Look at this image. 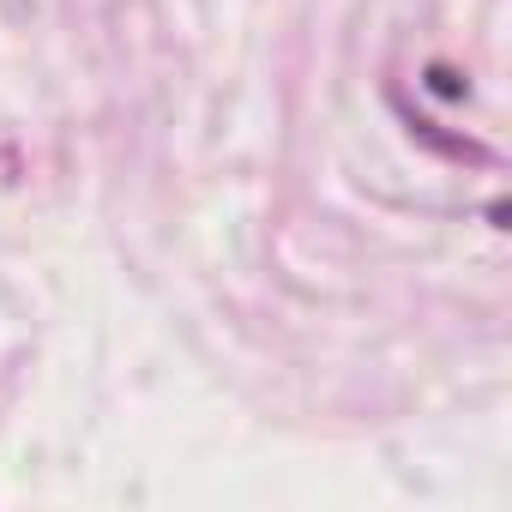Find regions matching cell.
Returning <instances> with one entry per match:
<instances>
[{"mask_svg": "<svg viewBox=\"0 0 512 512\" xmlns=\"http://www.w3.org/2000/svg\"><path fill=\"white\" fill-rule=\"evenodd\" d=\"M428 91H434V97H464L470 85H464L452 67H428Z\"/></svg>", "mask_w": 512, "mask_h": 512, "instance_id": "obj_1", "label": "cell"}]
</instances>
